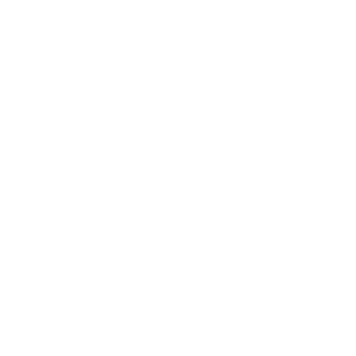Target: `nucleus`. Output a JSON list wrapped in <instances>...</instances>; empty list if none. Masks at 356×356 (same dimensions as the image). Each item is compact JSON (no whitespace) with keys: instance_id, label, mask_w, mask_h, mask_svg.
Returning <instances> with one entry per match:
<instances>
[]
</instances>
